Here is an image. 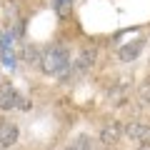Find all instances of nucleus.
I'll return each instance as SVG.
<instances>
[{"instance_id":"nucleus-2","label":"nucleus","mask_w":150,"mask_h":150,"mask_svg":"<svg viewBox=\"0 0 150 150\" xmlns=\"http://www.w3.org/2000/svg\"><path fill=\"white\" fill-rule=\"evenodd\" d=\"M13 108L28 110L30 108V100L20 98V93L15 88H10V83H3V90H0V110H13Z\"/></svg>"},{"instance_id":"nucleus-4","label":"nucleus","mask_w":150,"mask_h":150,"mask_svg":"<svg viewBox=\"0 0 150 150\" xmlns=\"http://www.w3.org/2000/svg\"><path fill=\"white\" fill-rule=\"evenodd\" d=\"M125 135L130 140H135V143H140V145H150V123L133 120V123L125 125Z\"/></svg>"},{"instance_id":"nucleus-9","label":"nucleus","mask_w":150,"mask_h":150,"mask_svg":"<svg viewBox=\"0 0 150 150\" xmlns=\"http://www.w3.org/2000/svg\"><path fill=\"white\" fill-rule=\"evenodd\" d=\"M53 8L60 18H65L70 13V8H73V0H53Z\"/></svg>"},{"instance_id":"nucleus-6","label":"nucleus","mask_w":150,"mask_h":150,"mask_svg":"<svg viewBox=\"0 0 150 150\" xmlns=\"http://www.w3.org/2000/svg\"><path fill=\"white\" fill-rule=\"evenodd\" d=\"M143 48H145L143 38H138V40H128V43H123L118 48V58L123 60V63H133V60L143 53Z\"/></svg>"},{"instance_id":"nucleus-8","label":"nucleus","mask_w":150,"mask_h":150,"mask_svg":"<svg viewBox=\"0 0 150 150\" xmlns=\"http://www.w3.org/2000/svg\"><path fill=\"white\" fill-rule=\"evenodd\" d=\"M40 58H43V55L38 53L35 45H25V48H23V60H25V63L35 65V63H40Z\"/></svg>"},{"instance_id":"nucleus-3","label":"nucleus","mask_w":150,"mask_h":150,"mask_svg":"<svg viewBox=\"0 0 150 150\" xmlns=\"http://www.w3.org/2000/svg\"><path fill=\"white\" fill-rule=\"evenodd\" d=\"M95 60H98V48L95 45H85V48L80 50V55H78V60H75V65L70 63V70H73V75L78 78V75L88 73V70L95 65Z\"/></svg>"},{"instance_id":"nucleus-7","label":"nucleus","mask_w":150,"mask_h":150,"mask_svg":"<svg viewBox=\"0 0 150 150\" xmlns=\"http://www.w3.org/2000/svg\"><path fill=\"white\" fill-rule=\"evenodd\" d=\"M20 138V128L15 123H3L0 125V148H13Z\"/></svg>"},{"instance_id":"nucleus-5","label":"nucleus","mask_w":150,"mask_h":150,"mask_svg":"<svg viewBox=\"0 0 150 150\" xmlns=\"http://www.w3.org/2000/svg\"><path fill=\"white\" fill-rule=\"evenodd\" d=\"M123 133H125V125L123 123H105L103 125V130H100V143L105 145V148H112V145H118V140L123 138Z\"/></svg>"},{"instance_id":"nucleus-12","label":"nucleus","mask_w":150,"mask_h":150,"mask_svg":"<svg viewBox=\"0 0 150 150\" xmlns=\"http://www.w3.org/2000/svg\"><path fill=\"white\" fill-rule=\"evenodd\" d=\"M148 65H150V60H148Z\"/></svg>"},{"instance_id":"nucleus-11","label":"nucleus","mask_w":150,"mask_h":150,"mask_svg":"<svg viewBox=\"0 0 150 150\" xmlns=\"http://www.w3.org/2000/svg\"><path fill=\"white\" fill-rule=\"evenodd\" d=\"M65 150H80V148H75V145H68V148H65Z\"/></svg>"},{"instance_id":"nucleus-1","label":"nucleus","mask_w":150,"mask_h":150,"mask_svg":"<svg viewBox=\"0 0 150 150\" xmlns=\"http://www.w3.org/2000/svg\"><path fill=\"white\" fill-rule=\"evenodd\" d=\"M40 70L50 78H60L70 70V55L63 45H50L43 50V58H40Z\"/></svg>"},{"instance_id":"nucleus-10","label":"nucleus","mask_w":150,"mask_h":150,"mask_svg":"<svg viewBox=\"0 0 150 150\" xmlns=\"http://www.w3.org/2000/svg\"><path fill=\"white\" fill-rule=\"evenodd\" d=\"M138 150H150V145H140V148Z\"/></svg>"}]
</instances>
